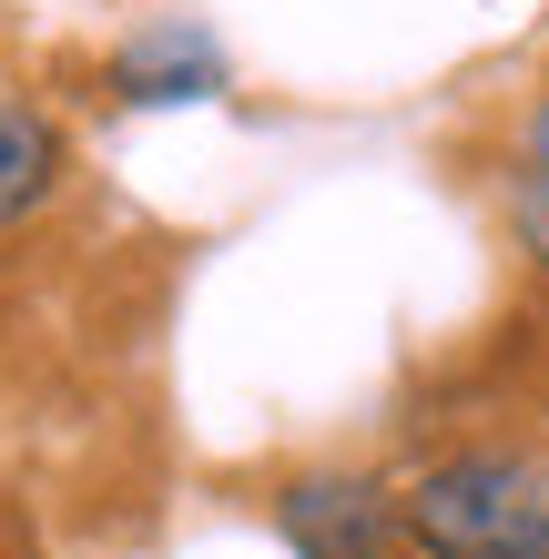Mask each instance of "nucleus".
Segmentation results:
<instances>
[{
  "instance_id": "nucleus-1",
  "label": "nucleus",
  "mask_w": 549,
  "mask_h": 559,
  "mask_svg": "<svg viewBox=\"0 0 549 559\" xmlns=\"http://www.w3.org/2000/svg\"><path fill=\"white\" fill-rule=\"evenodd\" d=\"M397 509L417 559H549V448H447Z\"/></svg>"
},
{
  "instance_id": "nucleus-2",
  "label": "nucleus",
  "mask_w": 549,
  "mask_h": 559,
  "mask_svg": "<svg viewBox=\"0 0 549 559\" xmlns=\"http://www.w3.org/2000/svg\"><path fill=\"white\" fill-rule=\"evenodd\" d=\"M275 530L296 559H397L407 549V509L397 488L367 468H306L275 488Z\"/></svg>"
},
{
  "instance_id": "nucleus-4",
  "label": "nucleus",
  "mask_w": 549,
  "mask_h": 559,
  "mask_svg": "<svg viewBox=\"0 0 549 559\" xmlns=\"http://www.w3.org/2000/svg\"><path fill=\"white\" fill-rule=\"evenodd\" d=\"M72 174V133L41 112V103H0V235L31 224Z\"/></svg>"
},
{
  "instance_id": "nucleus-3",
  "label": "nucleus",
  "mask_w": 549,
  "mask_h": 559,
  "mask_svg": "<svg viewBox=\"0 0 549 559\" xmlns=\"http://www.w3.org/2000/svg\"><path fill=\"white\" fill-rule=\"evenodd\" d=\"M103 92H112L122 112H193V103H214V92H235V51H224L214 21L164 11V21H143V31L112 41Z\"/></svg>"
},
{
  "instance_id": "nucleus-5",
  "label": "nucleus",
  "mask_w": 549,
  "mask_h": 559,
  "mask_svg": "<svg viewBox=\"0 0 549 559\" xmlns=\"http://www.w3.org/2000/svg\"><path fill=\"white\" fill-rule=\"evenodd\" d=\"M509 235H520V254L549 275V183L539 174H509Z\"/></svg>"
}]
</instances>
